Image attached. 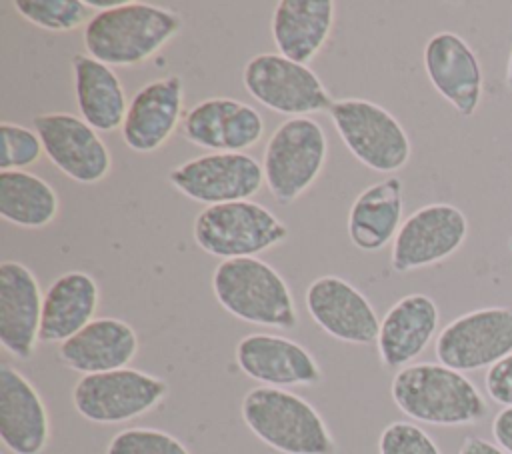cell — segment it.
<instances>
[{
    "mask_svg": "<svg viewBox=\"0 0 512 454\" xmlns=\"http://www.w3.org/2000/svg\"><path fill=\"white\" fill-rule=\"evenodd\" d=\"M184 26L182 16L152 2L124 0L122 4L94 12L82 30L88 56L108 66H136L156 56Z\"/></svg>",
    "mask_w": 512,
    "mask_h": 454,
    "instance_id": "6da1fadb",
    "label": "cell"
},
{
    "mask_svg": "<svg viewBox=\"0 0 512 454\" xmlns=\"http://www.w3.org/2000/svg\"><path fill=\"white\" fill-rule=\"evenodd\" d=\"M390 396L402 414L432 426H468L488 414L476 384L440 362L400 368L390 382Z\"/></svg>",
    "mask_w": 512,
    "mask_h": 454,
    "instance_id": "7a4b0ae2",
    "label": "cell"
},
{
    "mask_svg": "<svg viewBox=\"0 0 512 454\" xmlns=\"http://www.w3.org/2000/svg\"><path fill=\"white\" fill-rule=\"evenodd\" d=\"M240 416L258 440L280 454L338 452L322 414L286 388H250L240 402Z\"/></svg>",
    "mask_w": 512,
    "mask_h": 454,
    "instance_id": "3957f363",
    "label": "cell"
},
{
    "mask_svg": "<svg viewBox=\"0 0 512 454\" xmlns=\"http://www.w3.org/2000/svg\"><path fill=\"white\" fill-rule=\"evenodd\" d=\"M212 292L218 304L242 322L280 330L298 326L288 282L258 256L222 260L212 272Z\"/></svg>",
    "mask_w": 512,
    "mask_h": 454,
    "instance_id": "277c9868",
    "label": "cell"
},
{
    "mask_svg": "<svg viewBox=\"0 0 512 454\" xmlns=\"http://www.w3.org/2000/svg\"><path fill=\"white\" fill-rule=\"evenodd\" d=\"M288 226L254 200L204 206L192 222V238L210 256L256 258L288 238Z\"/></svg>",
    "mask_w": 512,
    "mask_h": 454,
    "instance_id": "5b68a950",
    "label": "cell"
},
{
    "mask_svg": "<svg viewBox=\"0 0 512 454\" xmlns=\"http://www.w3.org/2000/svg\"><path fill=\"white\" fill-rule=\"evenodd\" d=\"M326 158L324 128L310 116L286 118L264 146V184L278 204H292L320 178Z\"/></svg>",
    "mask_w": 512,
    "mask_h": 454,
    "instance_id": "8992f818",
    "label": "cell"
},
{
    "mask_svg": "<svg viewBox=\"0 0 512 454\" xmlns=\"http://www.w3.org/2000/svg\"><path fill=\"white\" fill-rule=\"evenodd\" d=\"M328 116L344 146L370 170L392 174L408 164L410 138L384 106L364 98H340L332 102Z\"/></svg>",
    "mask_w": 512,
    "mask_h": 454,
    "instance_id": "52a82bcc",
    "label": "cell"
},
{
    "mask_svg": "<svg viewBox=\"0 0 512 454\" xmlns=\"http://www.w3.org/2000/svg\"><path fill=\"white\" fill-rule=\"evenodd\" d=\"M168 390L164 378L126 366L82 376L72 388V404L88 422L122 424L154 410Z\"/></svg>",
    "mask_w": 512,
    "mask_h": 454,
    "instance_id": "ba28073f",
    "label": "cell"
},
{
    "mask_svg": "<svg viewBox=\"0 0 512 454\" xmlns=\"http://www.w3.org/2000/svg\"><path fill=\"white\" fill-rule=\"evenodd\" d=\"M242 84L258 104L288 118L328 112L334 102L310 66L278 52L252 56L242 68Z\"/></svg>",
    "mask_w": 512,
    "mask_h": 454,
    "instance_id": "9c48e42d",
    "label": "cell"
},
{
    "mask_svg": "<svg viewBox=\"0 0 512 454\" xmlns=\"http://www.w3.org/2000/svg\"><path fill=\"white\" fill-rule=\"evenodd\" d=\"M512 352V306H486L450 320L436 336L440 364L474 372L490 368Z\"/></svg>",
    "mask_w": 512,
    "mask_h": 454,
    "instance_id": "30bf717a",
    "label": "cell"
},
{
    "mask_svg": "<svg viewBox=\"0 0 512 454\" xmlns=\"http://www.w3.org/2000/svg\"><path fill=\"white\" fill-rule=\"evenodd\" d=\"M168 182L192 202L214 206L252 200L264 186V170L246 152H208L172 168Z\"/></svg>",
    "mask_w": 512,
    "mask_h": 454,
    "instance_id": "8fae6325",
    "label": "cell"
},
{
    "mask_svg": "<svg viewBox=\"0 0 512 454\" xmlns=\"http://www.w3.org/2000/svg\"><path fill=\"white\" fill-rule=\"evenodd\" d=\"M468 236L466 214L448 202H432L408 214L392 242L390 266L394 272H410L444 262Z\"/></svg>",
    "mask_w": 512,
    "mask_h": 454,
    "instance_id": "7c38bea8",
    "label": "cell"
},
{
    "mask_svg": "<svg viewBox=\"0 0 512 454\" xmlns=\"http://www.w3.org/2000/svg\"><path fill=\"white\" fill-rule=\"evenodd\" d=\"M48 160L78 184H96L112 170V156L98 130L70 112H46L32 118Z\"/></svg>",
    "mask_w": 512,
    "mask_h": 454,
    "instance_id": "4fadbf2b",
    "label": "cell"
},
{
    "mask_svg": "<svg viewBox=\"0 0 512 454\" xmlns=\"http://www.w3.org/2000/svg\"><path fill=\"white\" fill-rule=\"evenodd\" d=\"M304 304L310 318L340 342L366 346L378 338L380 318L372 302L340 276L326 274L312 280Z\"/></svg>",
    "mask_w": 512,
    "mask_h": 454,
    "instance_id": "5bb4252c",
    "label": "cell"
},
{
    "mask_svg": "<svg viewBox=\"0 0 512 454\" xmlns=\"http://www.w3.org/2000/svg\"><path fill=\"white\" fill-rule=\"evenodd\" d=\"M424 72L434 90L464 118L476 114L482 92L484 74L472 46L456 32H436L422 50Z\"/></svg>",
    "mask_w": 512,
    "mask_h": 454,
    "instance_id": "9a60e30c",
    "label": "cell"
},
{
    "mask_svg": "<svg viewBox=\"0 0 512 454\" xmlns=\"http://www.w3.org/2000/svg\"><path fill=\"white\" fill-rule=\"evenodd\" d=\"M234 358L238 368L260 386H316L322 380V368L312 352L280 334H246L238 340Z\"/></svg>",
    "mask_w": 512,
    "mask_h": 454,
    "instance_id": "2e32d148",
    "label": "cell"
},
{
    "mask_svg": "<svg viewBox=\"0 0 512 454\" xmlns=\"http://www.w3.org/2000/svg\"><path fill=\"white\" fill-rule=\"evenodd\" d=\"M182 134L190 144L208 152H246L264 136V118L246 102L214 96L186 112Z\"/></svg>",
    "mask_w": 512,
    "mask_h": 454,
    "instance_id": "e0dca14e",
    "label": "cell"
},
{
    "mask_svg": "<svg viewBox=\"0 0 512 454\" xmlns=\"http://www.w3.org/2000/svg\"><path fill=\"white\" fill-rule=\"evenodd\" d=\"M184 82L178 74L152 80L136 90L122 124V140L136 154L160 150L182 124Z\"/></svg>",
    "mask_w": 512,
    "mask_h": 454,
    "instance_id": "ac0fdd59",
    "label": "cell"
},
{
    "mask_svg": "<svg viewBox=\"0 0 512 454\" xmlns=\"http://www.w3.org/2000/svg\"><path fill=\"white\" fill-rule=\"evenodd\" d=\"M42 300L40 282L26 264H0V344L18 360H28L40 342Z\"/></svg>",
    "mask_w": 512,
    "mask_h": 454,
    "instance_id": "d6986e66",
    "label": "cell"
},
{
    "mask_svg": "<svg viewBox=\"0 0 512 454\" xmlns=\"http://www.w3.org/2000/svg\"><path fill=\"white\" fill-rule=\"evenodd\" d=\"M0 440L12 454H42L50 442L48 408L10 362L0 364Z\"/></svg>",
    "mask_w": 512,
    "mask_h": 454,
    "instance_id": "ffe728a7",
    "label": "cell"
},
{
    "mask_svg": "<svg viewBox=\"0 0 512 454\" xmlns=\"http://www.w3.org/2000/svg\"><path fill=\"white\" fill-rule=\"evenodd\" d=\"M438 322L440 310L428 294L414 292L396 300L380 320L376 338L382 366L396 372L410 366L432 342Z\"/></svg>",
    "mask_w": 512,
    "mask_h": 454,
    "instance_id": "44dd1931",
    "label": "cell"
},
{
    "mask_svg": "<svg viewBox=\"0 0 512 454\" xmlns=\"http://www.w3.org/2000/svg\"><path fill=\"white\" fill-rule=\"evenodd\" d=\"M136 354V330L128 322L110 316L94 318L58 346L60 362L82 376L126 368Z\"/></svg>",
    "mask_w": 512,
    "mask_h": 454,
    "instance_id": "7402d4cb",
    "label": "cell"
},
{
    "mask_svg": "<svg viewBox=\"0 0 512 454\" xmlns=\"http://www.w3.org/2000/svg\"><path fill=\"white\" fill-rule=\"evenodd\" d=\"M334 16L332 0H280L270 22L278 54L308 66L328 42Z\"/></svg>",
    "mask_w": 512,
    "mask_h": 454,
    "instance_id": "603a6c76",
    "label": "cell"
},
{
    "mask_svg": "<svg viewBox=\"0 0 512 454\" xmlns=\"http://www.w3.org/2000/svg\"><path fill=\"white\" fill-rule=\"evenodd\" d=\"M98 282L82 270L60 274L44 292L40 342L62 344L94 320L98 310Z\"/></svg>",
    "mask_w": 512,
    "mask_h": 454,
    "instance_id": "cb8c5ba5",
    "label": "cell"
},
{
    "mask_svg": "<svg viewBox=\"0 0 512 454\" xmlns=\"http://www.w3.org/2000/svg\"><path fill=\"white\" fill-rule=\"evenodd\" d=\"M402 180L388 176L366 186L350 206L348 238L360 252H380L394 242L402 218Z\"/></svg>",
    "mask_w": 512,
    "mask_h": 454,
    "instance_id": "d4e9b609",
    "label": "cell"
},
{
    "mask_svg": "<svg viewBox=\"0 0 512 454\" xmlns=\"http://www.w3.org/2000/svg\"><path fill=\"white\" fill-rule=\"evenodd\" d=\"M72 74L80 118L98 132L122 128L130 102L114 68L88 54H74Z\"/></svg>",
    "mask_w": 512,
    "mask_h": 454,
    "instance_id": "484cf974",
    "label": "cell"
},
{
    "mask_svg": "<svg viewBox=\"0 0 512 454\" xmlns=\"http://www.w3.org/2000/svg\"><path fill=\"white\" fill-rule=\"evenodd\" d=\"M58 212L60 198L44 178L28 170L0 172L2 220L18 228L40 230L54 222Z\"/></svg>",
    "mask_w": 512,
    "mask_h": 454,
    "instance_id": "4316f807",
    "label": "cell"
},
{
    "mask_svg": "<svg viewBox=\"0 0 512 454\" xmlns=\"http://www.w3.org/2000/svg\"><path fill=\"white\" fill-rule=\"evenodd\" d=\"M14 10L30 24L48 32H70L92 20L86 0H16Z\"/></svg>",
    "mask_w": 512,
    "mask_h": 454,
    "instance_id": "83f0119b",
    "label": "cell"
},
{
    "mask_svg": "<svg viewBox=\"0 0 512 454\" xmlns=\"http://www.w3.org/2000/svg\"><path fill=\"white\" fill-rule=\"evenodd\" d=\"M106 454H192L176 436L158 428H124L116 432Z\"/></svg>",
    "mask_w": 512,
    "mask_h": 454,
    "instance_id": "f1b7e54d",
    "label": "cell"
},
{
    "mask_svg": "<svg viewBox=\"0 0 512 454\" xmlns=\"http://www.w3.org/2000/svg\"><path fill=\"white\" fill-rule=\"evenodd\" d=\"M2 152H0V172L6 170H26L40 160L44 146L34 128H26L16 122L4 120L0 124Z\"/></svg>",
    "mask_w": 512,
    "mask_h": 454,
    "instance_id": "f546056e",
    "label": "cell"
},
{
    "mask_svg": "<svg viewBox=\"0 0 512 454\" xmlns=\"http://www.w3.org/2000/svg\"><path fill=\"white\" fill-rule=\"evenodd\" d=\"M378 454H442L432 436L414 422L396 420L384 426L378 438Z\"/></svg>",
    "mask_w": 512,
    "mask_h": 454,
    "instance_id": "4dcf8cb0",
    "label": "cell"
},
{
    "mask_svg": "<svg viewBox=\"0 0 512 454\" xmlns=\"http://www.w3.org/2000/svg\"><path fill=\"white\" fill-rule=\"evenodd\" d=\"M484 386L492 402L512 408V352L486 370Z\"/></svg>",
    "mask_w": 512,
    "mask_h": 454,
    "instance_id": "1f68e13d",
    "label": "cell"
},
{
    "mask_svg": "<svg viewBox=\"0 0 512 454\" xmlns=\"http://www.w3.org/2000/svg\"><path fill=\"white\" fill-rule=\"evenodd\" d=\"M494 442L508 454H512V408H502L492 420Z\"/></svg>",
    "mask_w": 512,
    "mask_h": 454,
    "instance_id": "d6a6232c",
    "label": "cell"
},
{
    "mask_svg": "<svg viewBox=\"0 0 512 454\" xmlns=\"http://www.w3.org/2000/svg\"><path fill=\"white\" fill-rule=\"evenodd\" d=\"M458 454H508L496 442H490L482 436H466L460 444Z\"/></svg>",
    "mask_w": 512,
    "mask_h": 454,
    "instance_id": "836d02e7",
    "label": "cell"
},
{
    "mask_svg": "<svg viewBox=\"0 0 512 454\" xmlns=\"http://www.w3.org/2000/svg\"><path fill=\"white\" fill-rule=\"evenodd\" d=\"M506 86L512 90V50H510L508 64H506Z\"/></svg>",
    "mask_w": 512,
    "mask_h": 454,
    "instance_id": "e575fe53",
    "label": "cell"
}]
</instances>
